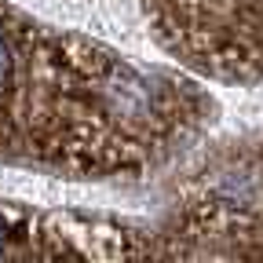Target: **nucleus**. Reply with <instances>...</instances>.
<instances>
[{"mask_svg": "<svg viewBox=\"0 0 263 263\" xmlns=\"http://www.w3.org/2000/svg\"><path fill=\"white\" fill-rule=\"evenodd\" d=\"M11 73H15V51H11L8 37H4V33H0V88H8Z\"/></svg>", "mask_w": 263, "mask_h": 263, "instance_id": "1", "label": "nucleus"}]
</instances>
